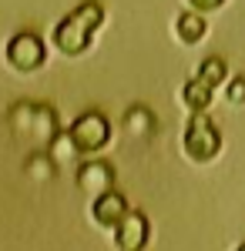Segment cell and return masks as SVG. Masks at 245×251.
<instances>
[{
  "instance_id": "8992f818",
  "label": "cell",
  "mask_w": 245,
  "mask_h": 251,
  "mask_svg": "<svg viewBox=\"0 0 245 251\" xmlns=\"http://www.w3.org/2000/svg\"><path fill=\"white\" fill-rule=\"evenodd\" d=\"M77 184L84 188V191H91V194H108L111 191V184H114V171H111V164L108 161H88L81 171H77Z\"/></svg>"
},
{
  "instance_id": "3957f363",
  "label": "cell",
  "mask_w": 245,
  "mask_h": 251,
  "mask_svg": "<svg viewBox=\"0 0 245 251\" xmlns=\"http://www.w3.org/2000/svg\"><path fill=\"white\" fill-rule=\"evenodd\" d=\"M71 141H74V148L81 154H94L101 151L108 141H111V124L104 121V114H97V111H88V114H81L71 124Z\"/></svg>"
},
{
  "instance_id": "7a4b0ae2",
  "label": "cell",
  "mask_w": 245,
  "mask_h": 251,
  "mask_svg": "<svg viewBox=\"0 0 245 251\" xmlns=\"http://www.w3.org/2000/svg\"><path fill=\"white\" fill-rule=\"evenodd\" d=\"M218 148H222V134H218V127L208 121L205 114H191L188 127H185V154L191 161H212V157L218 154Z\"/></svg>"
},
{
  "instance_id": "7c38bea8",
  "label": "cell",
  "mask_w": 245,
  "mask_h": 251,
  "mask_svg": "<svg viewBox=\"0 0 245 251\" xmlns=\"http://www.w3.org/2000/svg\"><path fill=\"white\" fill-rule=\"evenodd\" d=\"M228 100H232V104H245V77H235L232 80V84H228Z\"/></svg>"
},
{
  "instance_id": "9c48e42d",
  "label": "cell",
  "mask_w": 245,
  "mask_h": 251,
  "mask_svg": "<svg viewBox=\"0 0 245 251\" xmlns=\"http://www.w3.org/2000/svg\"><path fill=\"white\" fill-rule=\"evenodd\" d=\"M202 37H205V20L198 17L195 10L191 14H182L178 17V40L182 44H198Z\"/></svg>"
},
{
  "instance_id": "30bf717a",
  "label": "cell",
  "mask_w": 245,
  "mask_h": 251,
  "mask_svg": "<svg viewBox=\"0 0 245 251\" xmlns=\"http://www.w3.org/2000/svg\"><path fill=\"white\" fill-rule=\"evenodd\" d=\"M225 77H228V67H225V60H222V57H208L205 64H202V71H198V80L205 84L208 91H215Z\"/></svg>"
},
{
  "instance_id": "8fae6325",
  "label": "cell",
  "mask_w": 245,
  "mask_h": 251,
  "mask_svg": "<svg viewBox=\"0 0 245 251\" xmlns=\"http://www.w3.org/2000/svg\"><path fill=\"white\" fill-rule=\"evenodd\" d=\"M77 151L74 141H71V134H57L54 141H51V157H54L57 164H71V161H77Z\"/></svg>"
},
{
  "instance_id": "5b68a950",
  "label": "cell",
  "mask_w": 245,
  "mask_h": 251,
  "mask_svg": "<svg viewBox=\"0 0 245 251\" xmlns=\"http://www.w3.org/2000/svg\"><path fill=\"white\" fill-rule=\"evenodd\" d=\"M91 214H94V221L101 225V228H118L124 218H128V201H124V194L118 191H108L101 194V198H94V204H91Z\"/></svg>"
},
{
  "instance_id": "ba28073f",
  "label": "cell",
  "mask_w": 245,
  "mask_h": 251,
  "mask_svg": "<svg viewBox=\"0 0 245 251\" xmlns=\"http://www.w3.org/2000/svg\"><path fill=\"white\" fill-rule=\"evenodd\" d=\"M182 100L191 107V114H205V107L212 104V91H208L202 80H188L185 91H182Z\"/></svg>"
},
{
  "instance_id": "277c9868",
  "label": "cell",
  "mask_w": 245,
  "mask_h": 251,
  "mask_svg": "<svg viewBox=\"0 0 245 251\" xmlns=\"http://www.w3.org/2000/svg\"><path fill=\"white\" fill-rule=\"evenodd\" d=\"M7 60H10V67H17V71H37L40 64H44V44L40 37L34 34H17V37L7 44Z\"/></svg>"
},
{
  "instance_id": "6da1fadb",
  "label": "cell",
  "mask_w": 245,
  "mask_h": 251,
  "mask_svg": "<svg viewBox=\"0 0 245 251\" xmlns=\"http://www.w3.org/2000/svg\"><path fill=\"white\" fill-rule=\"evenodd\" d=\"M101 20H104V10H101V3H97V0L81 3L77 10H71V14L54 27L57 50H61V54H67V57L84 54V50H88V44L94 40V30L101 27Z\"/></svg>"
},
{
  "instance_id": "52a82bcc",
  "label": "cell",
  "mask_w": 245,
  "mask_h": 251,
  "mask_svg": "<svg viewBox=\"0 0 245 251\" xmlns=\"http://www.w3.org/2000/svg\"><path fill=\"white\" fill-rule=\"evenodd\" d=\"M114 231H118V248L121 251H141L148 241V221H145V214H128Z\"/></svg>"
},
{
  "instance_id": "5bb4252c",
  "label": "cell",
  "mask_w": 245,
  "mask_h": 251,
  "mask_svg": "<svg viewBox=\"0 0 245 251\" xmlns=\"http://www.w3.org/2000/svg\"><path fill=\"white\" fill-rule=\"evenodd\" d=\"M239 251H245V245H239Z\"/></svg>"
},
{
  "instance_id": "4fadbf2b",
  "label": "cell",
  "mask_w": 245,
  "mask_h": 251,
  "mask_svg": "<svg viewBox=\"0 0 245 251\" xmlns=\"http://www.w3.org/2000/svg\"><path fill=\"white\" fill-rule=\"evenodd\" d=\"M195 10H215V7H222L225 0H188Z\"/></svg>"
}]
</instances>
